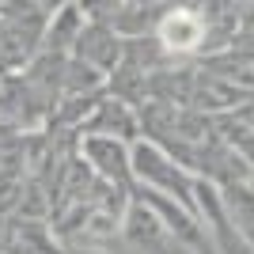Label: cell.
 I'll return each instance as SVG.
<instances>
[{
	"label": "cell",
	"instance_id": "7",
	"mask_svg": "<svg viewBox=\"0 0 254 254\" xmlns=\"http://www.w3.org/2000/svg\"><path fill=\"white\" fill-rule=\"evenodd\" d=\"M72 57L95 64L99 72H106V80H110L122 68V61H126V46H122V34H114L110 27L87 23L84 31H80V38H76V46H72Z\"/></svg>",
	"mask_w": 254,
	"mask_h": 254
},
{
	"label": "cell",
	"instance_id": "1",
	"mask_svg": "<svg viewBox=\"0 0 254 254\" xmlns=\"http://www.w3.org/2000/svg\"><path fill=\"white\" fill-rule=\"evenodd\" d=\"M133 182L144 190H159L167 197H179L182 205L193 209V175L182 159H175L163 144H156L152 137H137L133 140Z\"/></svg>",
	"mask_w": 254,
	"mask_h": 254
},
{
	"label": "cell",
	"instance_id": "12",
	"mask_svg": "<svg viewBox=\"0 0 254 254\" xmlns=\"http://www.w3.org/2000/svg\"><path fill=\"white\" fill-rule=\"evenodd\" d=\"M239 118H243L247 126L254 129V99H247V106H243V110H239Z\"/></svg>",
	"mask_w": 254,
	"mask_h": 254
},
{
	"label": "cell",
	"instance_id": "10",
	"mask_svg": "<svg viewBox=\"0 0 254 254\" xmlns=\"http://www.w3.org/2000/svg\"><path fill=\"white\" fill-rule=\"evenodd\" d=\"M224 201H228V212H232V224L239 239H243L247 251H254V186L251 182H228V190H224Z\"/></svg>",
	"mask_w": 254,
	"mask_h": 254
},
{
	"label": "cell",
	"instance_id": "2",
	"mask_svg": "<svg viewBox=\"0 0 254 254\" xmlns=\"http://www.w3.org/2000/svg\"><path fill=\"white\" fill-rule=\"evenodd\" d=\"M46 15L31 0H0V68H19L46 42Z\"/></svg>",
	"mask_w": 254,
	"mask_h": 254
},
{
	"label": "cell",
	"instance_id": "11",
	"mask_svg": "<svg viewBox=\"0 0 254 254\" xmlns=\"http://www.w3.org/2000/svg\"><path fill=\"white\" fill-rule=\"evenodd\" d=\"M31 4H38V8H42L46 15H53V11H61L64 4H72V0H31Z\"/></svg>",
	"mask_w": 254,
	"mask_h": 254
},
{
	"label": "cell",
	"instance_id": "5",
	"mask_svg": "<svg viewBox=\"0 0 254 254\" xmlns=\"http://www.w3.org/2000/svg\"><path fill=\"white\" fill-rule=\"evenodd\" d=\"M193 212H197L205 235H209L224 254H239L243 239H239V232H235V224H232L224 190L212 179H205V175H197V182H193Z\"/></svg>",
	"mask_w": 254,
	"mask_h": 254
},
{
	"label": "cell",
	"instance_id": "4",
	"mask_svg": "<svg viewBox=\"0 0 254 254\" xmlns=\"http://www.w3.org/2000/svg\"><path fill=\"white\" fill-rule=\"evenodd\" d=\"M80 156L106 186L118 190H133V140L122 137H106V133H87L80 144Z\"/></svg>",
	"mask_w": 254,
	"mask_h": 254
},
{
	"label": "cell",
	"instance_id": "6",
	"mask_svg": "<svg viewBox=\"0 0 254 254\" xmlns=\"http://www.w3.org/2000/svg\"><path fill=\"white\" fill-rule=\"evenodd\" d=\"M122 235H126L129 247H137L140 254H179V239L171 235V228L159 220L156 212L148 209L144 201H133L126 205V216H122Z\"/></svg>",
	"mask_w": 254,
	"mask_h": 254
},
{
	"label": "cell",
	"instance_id": "8",
	"mask_svg": "<svg viewBox=\"0 0 254 254\" xmlns=\"http://www.w3.org/2000/svg\"><path fill=\"white\" fill-rule=\"evenodd\" d=\"M140 118L126 106V99H99V110L87 118V133H106V137H122V140H137Z\"/></svg>",
	"mask_w": 254,
	"mask_h": 254
},
{
	"label": "cell",
	"instance_id": "3",
	"mask_svg": "<svg viewBox=\"0 0 254 254\" xmlns=\"http://www.w3.org/2000/svg\"><path fill=\"white\" fill-rule=\"evenodd\" d=\"M156 42L167 57H186L209 46V15L205 8H190L186 0L163 11V19L156 23Z\"/></svg>",
	"mask_w": 254,
	"mask_h": 254
},
{
	"label": "cell",
	"instance_id": "9",
	"mask_svg": "<svg viewBox=\"0 0 254 254\" xmlns=\"http://www.w3.org/2000/svg\"><path fill=\"white\" fill-rule=\"evenodd\" d=\"M87 27V15L84 8H80V0L76 4H64L61 11H53L50 15V27H46V42L42 50H53V53H72L76 38H80V31Z\"/></svg>",
	"mask_w": 254,
	"mask_h": 254
}]
</instances>
